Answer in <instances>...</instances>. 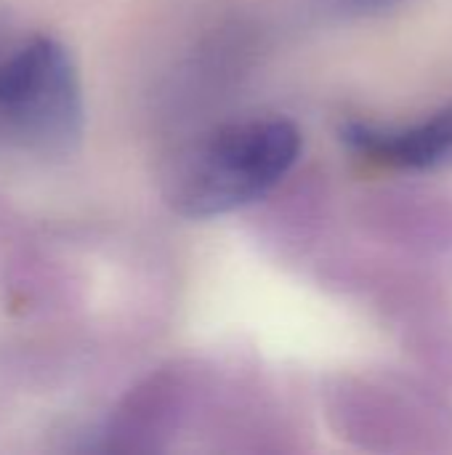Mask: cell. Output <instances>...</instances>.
I'll return each instance as SVG.
<instances>
[{
	"label": "cell",
	"instance_id": "6da1fadb",
	"mask_svg": "<svg viewBox=\"0 0 452 455\" xmlns=\"http://www.w3.org/2000/svg\"><path fill=\"white\" fill-rule=\"evenodd\" d=\"M85 133V91L67 43L0 5V152L56 160Z\"/></svg>",
	"mask_w": 452,
	"mask_h": 455
},
{
	"label": "cell",
	"instance_id": "7a4b0ae2",
	"mask_svg": "<svg viewBox=\"0 0 452 455\" xmlns=\"http://www.w3.org/2000/svg\"><path fill=\"white\" fill-rule=\"evenodd\" d=\"M298 155L301 133L285 117L226 123L168 157L163 200L184 219L224 216L269 195Z\"/></svg>",
	"mask_w": 452,
	"mask_h": 455
},
{
	"label": "cell",
	"instance_id": "3957f363",
	"mask_svg": "<svg viewBox=\"0 0 452 455\" xmlns=\"http://www.w3.org/2000/svg\"><path fill=\"white\" fill-rule=\"evenodd\" d=\"M341 136L354 152L389 168H452V107H445L413 125H376L354 120L341 128Z\"/></svg>",
	"mask_w": 452,
	"mask_h": 455
},
{
	"label": "cell",
	"instance_id": "277c9868",
	"mask_svg": "<svg viewBox=\"0 0 452 455\" xmlns=\"http://www.w3.org/2000/svg\"><path fill=\"white\" fill-rule=\"evenodd\" d=\"M397 3L400 0H346V5L357 13H378V11H386Z\"/></svg>",
	"mask_w": 452,
	"mask_h": 455
}]
</instances>
